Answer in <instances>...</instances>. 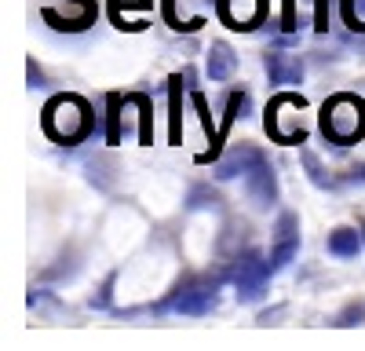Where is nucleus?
I'll use <instances>...</instances> for the list:
<instances>
[{"mask_svg":"<svg viewBox=\"0 0 365 351\" xmlns=\"http://www.w3.org/2000/svg\"><path fill=\"white\" fill-rule=\"evenodd\" d=\"M270 275H274L270 260H263L259 253L237 256V263L227 271V278L234 282L241 304H256V300H263V292H267V285H270Z\"/></svg>","mask_w":365,"mask_h":351,"instance_id":"3","label":"nucleus"},{"mask_svg":"<svg viewBox=\"0 0 365 351\" xmlns=\"http://www.w3.org/2000/svg\"><path fill=\"white\" fill-rule=\"evenodd\" d=\"M344 183H365V165H354V168H347Z\"/></svg>","mask_w":365,"mask_h":351,"instance_id":"21","label":"nucleus"},{"mask_svg":"<svg viewBox=\"0 0 365 351\" xmlns=\"http://www.w3.org/2000/svg\"><path fill=\"white\" fill-rule=\"evenodd\" d=\"M314 29H318V34H325V29H329V0H318V15H314Z\"/></svg>","mask_w":365,"mask_h":351,"instance_id":"20","label":"nucleus"},{"mask_svg":"<svg viewBox=\"0 0 365 351\" xmlns=\"http://www.w3.org/2000/svg\"><path fill=\"white\" fill-rule=\"evenodd\" d=\"M245 190H249V198L256 201V209H270V205L278 201V176H274V168H270L267 158H263L259 165L249 168V176H245Z\"/></svg>","mask_w":365,"mask_h":351,"instance_id":"6","label":"nucleus"},{"mask_svg":"<svg viewBox=\"0 0 365 351\" xmlns=\"http://www.w3.org/2000/svg\"><path fill=\"white\" fill-rule=\"evenodd\" d=\"M187 205H190V209H208V205L216 209V205H220V194H216V190H208V187H194Z\"/></svg>","mask_w":365,"mask_h":351,"instance_id":"17","label":"nucleus"},{"mask_svg":"<svg viewBox=\"0 0 365 351\" xmlns=\"http://www.w3.org/2000/svg\"><path fill=\"white\" fill-rule=\"evenodd\" d=\"M91 125H96L91 121V106L81 96H55L44 106V132L63 146L81 143L91 132Z\"/></svg>","mask_w":365,"mask_h":351,"instance_id":"2","label":"nucleus"},{"mask_svg":"<svg viewBox=\"0 0 365 351\" xmlns=\"http://www.w3.org/2000/svg\"><path fill=\"white\" fill-rule=\"evenodd\" d=\"M263 161V151H256V146H234V151H227L220 161H216V180H237V176H249L252 165Z\"/></svg>","mask_w":365,"mask_h":351,"instance_id":"9","label":"nucleus"},{"mask_svg":"<svg viewBox=\"0 0 365 351\" xmlns=\"http://www.w3.org/2000/svg\"><path fill=\"white\" fill-rule=\"evenodd\" d=\"M234 70H237V55H234V48H230L227 41H216V44L208 48L205 73H208L212 81H230V77H234Z\"/></svg>","mask_w":365,"mask_h":351,"instance_id":"10","label":"nucleus"},{"mask_svg":"<svg viewBox=\"0 0 365 351\" xmlns=\"http://www.w3.org/2000/svg\"><path fill=\"white\" fill-rule=\"evenodd\" d=\"M165 307H175L179 315H208L220 307V282H197L175 292V300H168Z\"/></svg>","mask_w":365,"mask_h":351,"instance_id":"4","label":"nucleus"},{"mask_svg":"<svg viewBox=\"0 0 365 351\" xmlns=\"http://www.w3.org/2000/svg\"><path fill=\"white\" fill-rule=\"evenodd\" d=\"M296 256H299L296 216H292V213H282V216H278V230H274V249H270V268H274V275L285 271Z\"/></svg>","mask_w":365,"mask_h":351,"instance_id":"5","label":"nucleus"},{"mask_svg":"<svg viewBox=\"0 0 365 351\" xmlns=\"http://www.w3.org/2000/svg\"><path fill=\"white\" fill-rule=\"evenodd\" d=\"M361 318H365V300H354V304H347V307L336 315V326L347 330V326H358Z\"/></svg>","mask_w":365,"mask_h":351,"instance_id":"18","label":"nucleus"},{"mask_svg":"<svg viewBox=\"0 0 365 351\" xmlns=\"http://www.w3.org/2000/svg\"><path fill=\"white\" fill-rule=\"evenodd\" d=\"M216 11H220V19L230 29H256V22L263 19L267 4L263 0H220Z\"/></svg>","mask_w":365,"mask_h":351,"instance_id":"7","label":"nucleus"},{"mask_svg":"<svg viewBox=\"0 0 365 351\" xmlns=\"http://www.w3.org/2000/svg\"><path fill=\"white\" fill-rule=\"evenodd\" d=\"M361 245H365V238H361L354 227H336V230L329 234V253H332V256H340V260L358 256Z\"/></svg>","mask_w":365,"mask_h":351,"instance_id":"11","label":"nucleus"},{"mask_svg":"<svg viewBox=\"0 0 365 351\" xmlns=\"http://www.w3.org/2000/svg\"><path fill=\"white\" fill-rule=\"evenodd\" d=\"M263 70H267L270 84H299L303 81V63H299L296 55L278 51V48L263 55Z\"/></svg>","mask_w":365,"mask_h":351,"instance_id":"8","label":"nucleus"},{"mask_svg":"<svg viewBox=\"0 0 365 351\" xmlns=\"http://www.w3.org/2000/svg\"><path fill=\"white\" fill-rule=\"evenodd\" d=\"M182 77L168 81V139L179 143L182 139Z\"/></svg>","mask_w":365,"mask_h":351,"instance_id":"12","label":"nucleus"},{"mask_svg":"<svg viewBox=\"0 0 365 351\" xmlns=\"http://www.w3.org/2000/svg\"><path fill=\"white\" fill-rule=\"evenodd\" d=\"M358 227H361V238H365V220H361V223H358Z\"/></svg>","mask_w":365,"mask_h":351,"instance_id":"23","label":"nucleus"},{"mask_svg":"<svg viewBox=\"0 0 365 351\" xmlns=\"http://www.w3.org/2000/svg\"><path fill=\"white\" fill-rule=\"evenodd\" d=\"M125 103H128V96H120V92L106 96V106H110V113H106V143L110 146L120 143V106H125Z\"/></svg>","mask_w":365,"mask_h":351,"instance_id":"14","label":"nucleus"},{"mask_svg":"<svg viewBox=\"0 0 365 351\" xmlns=\"http://www.w3.org/2000/svg\"><path fill=\"white\" fill-rule=\"evenodd\" d=\"M29 88H44V73L34 63H29Z\"/></svg>","mask_w":365,"mask_h":351,"instance_id":"22","label":"nucleus"},{"mask_svg":"<svg viewBox=\"0 0 365 351\" xmlns=\"http://www.w3.org/2000/svg\"><path fill=\"white\" fill-rule=\"evenodd\" d=\"M303 165H307V176H311L314 187H322V190H332V187H336V180H332V176H325L322 161H318L311 151H303Z\"/></svg>","mask_w":365,"mask_h":351,"instance_id":"15","label":"nucleus"},{"mask_svg":"<svg viewBox=\"0 0 365 351\" xmlns=\"http://www.w3.org/2000/svg\"><path fill=\"white\" fill-rule=\"evenodd\" d=\"M322 136L336 146H351L365 139V99L340 92L322 106Z\"/></svg>","mask_w":365,"mask_h":351,"instance_id":"1","label":"nucleus"},{"mask_svg":"<svg viewBox=\"0 0 365 351\" xmlns=\"http://www.w3.org/2000/svg\"><path fill=\"white\" fill-rule=\"evenodd\" d=\"M113 278H117V275H110V278L103 282L99 297H91V307H110V297H113Z\"/></svg>","mask_w":365,"mask_h":351,"instance_id":"19","label":"nucleus"},{"mask_svg":"<svg viewBox=\"0 0 365 351\" xmlns=\"http://www.w3.org/2000/svg\"><path fill=\"white\" fill-rule=\"evenodd\" d=\"M340 15L351 29H365V0H340Z\"/></svg>","mask_w":365,"mask_h":351,"instance_id":"16","label":"nucleus"},{"mask_svg":"<svg viewBox=\"0 0 365 351\" xmlns=\"http://www.w3.org/2000/svg\"><path fill=\"white\" fill-rule=\"evenodd\" d=\"M249 92H230V99H227V113H223V125H220V143H227V132H230V125L237 121V117H245L249 113Z\"/></svg>","mask_w":365,"mask_h":351,"instance_id":"13","label":"nucleus"}]
</instances>
